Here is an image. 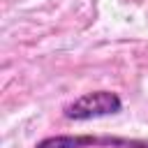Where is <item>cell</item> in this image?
Wrapping results in <instances>:
<instances>
[{
  "label": "cell",
  "mask_w": 148,
  "mask_h": 148,
  "mask_svg": "<svg viewBox=\"0 0 148 148\" xmlns=\"http://www.w3.org/2000/svg\"><path fill=\"white\" fill-rule=\"evenodd\" d=\"M120 111H123V99L113 90H92L65 104L62 116L67 120H92V118L116 116Z\"/></svg>",
  "instance_id": "6da1fadb"
},
{
  "label": "cell",
  "mask_w": 148,
  "mask_h": 148,
  "mask_svg": "<svg viewBox=\"0 0 148 148\" xmlns=\"http://www.w3.org/2000/svg\"><path fill=\"white\" fill-rule=\"evenodd\" d=\"M92 146H141L146 148L148 143H134V141H127V139H99V136H67V134H60V136H46L42 139L35 148H92Z\"/></svg>",
  "instance_id": "7a4b0ae2"
}]
</instances>
